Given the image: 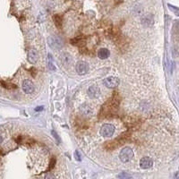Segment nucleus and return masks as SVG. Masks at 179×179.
Listing matches in <instances>:
<instances>
[{
	"label": "nucleus",
	"instance_id": "f257e3e1",
	"mask_svg": "<svg viewBox=\"0 0 179 179\" xmlns=\"http://www.w3.org/2000/svg\"><path fill=\"white\" fill-rule=\"evenodd\" d=\"M48 44L50 48L54 50H59L63 48L64 46V41L60 37L52 35L49 36L48 39Z\"/></svg>",
	"mask_w": 179,
	"mask_h": 179
},
{
	"label": "nucleus",
	"instance_id": "f03ea898",
	"mask_svg": "<svg viewBox=\"0 0 179 179\" xmlns=\"http://www.w3.org/2000/svg\"><path fill=\"white\" fill-rule=\"evenodd\" d=\"M134 157V152L130 147H125L121 150L119 153V158L123 163L129 162Z\"/></svg>",
	"mask_w": 179,
	"mask_h": 179
},
{
	"label": "nucleus",
	"instance_id": "7ed1b4c3",
	"mask_svg": "<svg viewBox=\"0 0 179 179\" xmlns=\"http://www.w3.org/2000/svg\"><path fill=\"white\" fill-rule=\"evenodd\" d=\"M115 133V126L111 124H105L103 125L100 130V134L104 137H110Z\"/></svg>",
	"mask_w": 179,
	"mask_h": 179
},
{
	"label": "nucleus",
	"instance_id": "20e7f679",
	"mask_svg": "<svg viewBox=\"0 0 179 179\" xmlns=\"http://www.w3.org/2000/svg\"><path fill=\"white\" fill-rule=\"evenodd\" d=\"M119 79L117 78V77H114V76H110V77H108L106 78L104 81H103V83H104V85L108 88H116L119 85Z\"/></svg>",
	"mask_w": 179,
	"mask_h": 179
},
{
	"label": "nucleus",
	"instance_id": "39448f33",
	"mask_svg": "<svg viewBox=\"0 0 179 179\" xmlns=\"http://www.w3.org/2000/svg\"><path fill=\"white\" fill-rule=\"evenodd\" d=\"M23 90L25 93L31 94L34 91V84L31 80H24L23 82Z\"/></svg>",
	"mask_w": 179,
	"mask_h": 179
},
{
	"label": "nucleus",
	"instance_id": "423d86ee",
	"mask_svg": "<svg viewBox=\"0 0 179 179\" xmlns=\"http://www.w3.org/2000/svg\"><path fill=\"white\" fill-rule=\"evenodd\" d=\"M89 70V65L86 62H83V61H80L77 63L76 64V72L81 74V75H83L87 73Z\"/></svg>",
	"mask_w": 179,
	"mask_h": 179
},
{
	"label": "nucleus",
	"instance_id": "0eeeda50",
	"mask_svg": "<svg viewBox=\"0 0 179 179\" xmlns=\"http://www.w3.org/2000/svg\"><path fill=\"white\" fill-rule=\"evenodd\" d=\"M88 95L91 99H97L100 95V90L97 85H91L88 89Z\"/></svg>",
	"mask_w": 179,
	"mask_h": 179
},
{
	"label": "nucleus",
	"instance_id": "6e6552de",
	"mask_svg": "<svg viewBox=\"0 0 179 179\" xmlns=\"http://www.w3.org/2000/svg\"><path fill=\"white\" fill-rule=\"evenodd\" d=\"M152 165H153V161L150 157H144L141 159V161H140V167L143 169L150 168L152 167Z\"/></svg>",
	"mask_w": 179,
	"mask_h": 179
},
{
	"label": "nucleus",
	"instance_id": "1a4fd4ad",
	"mask_svg": "<svg viewBox=\"0 0 179 179\" xmlns=\"http://www.w3.org/2000/svg\"><path fill=\"white\" fill-rule=\"evenodd\" d=\"M38 59H39V55L38 52L35 49H30L28 52V60H29L32 64H36Z\"/></svg>",
	"mask_w": 179,
	"mask_h": 179
},
{
	"label": "nucleus",
	"instance_id": "9d476101",
	"mask_svg": "<svg viewBox=\"0 0 179 179\" xmlns=\"http://www.w3.org/2000/svg\"><path fill=\"white\" fill-rule=\"evenodd\" d=\"M60 60H61V63L64 65H70L73 62L72 56L68 53H63L60 56Z\"/></svg>",
	"mask_w": 179,
	"mask_h": 179
},
{
	"label": "nucleus",
	"instance_id": "9b49d317",
	"mask_svg": "<svg viewBox=\"0 0 179 179\" xmlns=\"http://www.w3.org/2000/svg\"><path fill=\"white\" fill-rule=\"evenodd\" d=\"M80 110H81L82 114L83 116L88 117V116H91V115H92V109H91V108L89 105H87V104H83V105L81 107Z\"/></svg>",
	"mask_w": 179,
	"mask_h": 179
},
{
	"label": "nucleus",
	"instance_id": "f8f14e48",
	"mask_svg": "<svg viewBox=\"0 0 179 179\" xmlns=\"http://www.w3.org/2000/svg\"><path fill=\"white\" fill-rule=\"evenodd\" d=\"M98 56L100 59H106L109 56V50L107 49H100L98 52Z\"/></svg>",
	"mask_w": 179,
	"mask_h": 179
},
{
	"label": "nucleus",
	"instance_id": "ddd939ff",
	"mask_svg": "<svg viewBox=\"0 0 179 179\" xmlns=\"http://www.w3.org/2000/svg\"><path fill=\"white\" fill-rule=\"evenodd\" d=\"M48 67L49 70L51 71H56V67H55V64L53 63V60H52V56L50 54L48 55Z\"/></svg>",
	"mask_w": 179,
	"mask_h": 179
},
{
	"label": "nucleus",
	"instance_id": "4468645a",
	"mask_svg": "<svg viewBox=\"0 0 179 179\" xmlns=\"http://www.w3.org/2000/svg\"><path fill=\"white\" fill-rule=\"evenodd\" d=\"M54 19H55V23H56V25L58 26V28H61V25H62V20H61V18H60L58 15H56Z\"/></svg>",
	"mask_w": 179,
	"mask_h": 179
},
{
	"label": "nucleus",
	"instance_id": "2eb2a0df",
	"mask_svg": "<svg viewBox=\"0 0 179 179\" xmlns=\"http://www.w3.org/2000/svg\"><path fill=\"white\" fill-rule=\"evenodd\" d=\"M74 156H75V159H76V160H78V161L81 160V155H80V153H79L78 150H75Z\"/></svg>",
	"mask_w": 179,
	"mask_h": 179
},
{
	"label": "nucleus",
	"instance_id": "dca6fc26",
	"mask_svg": "<svg viewBox=\"0 0 179 179\" xmlns=\"http://www.w3.org/2000/svg\"><path fill=\"white\" fill-rule=\"evenodd\" d=\"M52 135L54 136V138L56 140V142L58 143H59V137H58V134H56V131H52Z\"/></svg>",
	"mask_w": 179,
	"mask_h": 179
},
{
	"label": "nucleus",
	"instance_id": "f3484780",
	"mask_svg": "<svg viewBox=\"0 0 179 179\" xmlns=\"http://www.w3.org/2000/svg\"><path fill=\"white\" fill-rule=\"evenodd\" d=\"M119 177H130V176H127V175H126V174H121V175L119 176Z\"/></svg>",
	"mask_w": 179,
	"mask_h": 179
},
{
	"label": "nucleus",
	"instance_id": "a211bd4d",
	"mask_svg": "<svg viewBox=\"0 0 179 179\" xmlns=\"http://www.w3.org/2000/svg\"><path fill=\"white\" fill-rule=\"evenodd\" d=\"M42 109H43V107H38L35 110L36 111H40V110H42Z\"/></svg>",
	"mask_w": 179,
	"mask_h": 179
}]
</instances>
